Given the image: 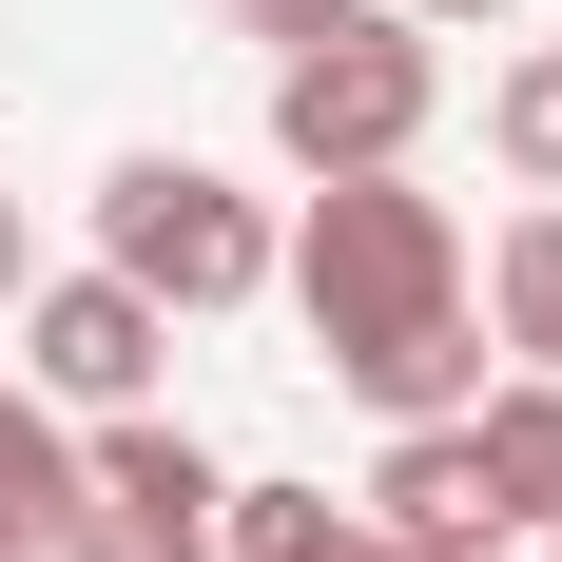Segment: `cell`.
<instances>
[{
    "instance_id": "obj_1",
    "label": "cell",
    "mask_w": 562,
    "mask_h": 562,
    "mask_svg": "<svg viewBox=\"0 0 562 562\" xmlns=\"http://www.w3.org/2000/svg\"><path fill=\"white\" fill-rule=\"evenodd\" d=\"M272 272H291V311H311V349L349 369V349L465 311V233H447V194H407V175H311V233H272Z\"/></svg>"
},
{
    "instance_id": "obj_2",
    "label": "cell",
    "mask_w": 562,
    "mask_h": 562,
    "mask_svg": "<svg viewBox=\"0 0 562 562\" xmlns=\"http://www.w3.org/2000/svg\"><path fill=\"white\" fill-rule=\"evenodd\" d=\"M427 116H447V40L389 20V0H349L330 40L272 58V156H291V175H407Z\"/></svg>"
},
{
    "instance_id": "obj_3",
    "label": "cell",
    "mask_w": 562,
    "mask_h": 562,
    "mask_svg": "<svg viewBox=\"0 0 562 562\" xmlns=\"http://www.w3.org/2000/svg\"><path fill=\"white\" fill-rule=\"evenodd\" d=\"M98 272L156 291V311H252V291H272V214H252L214 156H116L98 175Z\"/></svg>"
},
{
    "instance_id": "obj_4",
    "label": "cell",
    "mask_w": 562,
    "mask_h": 562,
    "mask_svg": "<svg viewBox=\"0 0 562 562\" xmlns=\"http://www.w3.org/2000/svg\"><path fill=\"white\" fill-rule=\"evenodd\" d=\"M156 349H175V311L116 291V272H40L20 291V389L78 407V427H98V407H156Z\"/></svg>"
},
{
    "instance_id": "obj_5",
    "label": "cell",
    "mask_w": 562,
    "mask_h": 562,
    "mask_svg": "<svg viewBox=\"0 0 562 562\" xmlns=\"http://www.w3.org/2000/svg\"><path fill=\"white\" fill-rule=\"evenodd\" d=\"M369 543H407V562H485L505 543V505H485V447L465 427H389V465H369Z\"/></svg>"
},
{
    "instance_id": "obj_6",
    "label": "cell",
    "mask_w": 562,
    "mask_h": 562,
    "mask_svg": "<svg viewBox=\"0 0 562 562\" xmlns=\"http://www.w3.org/2000/svg\"><path fill=\"white\" fill-rule=\"evenodd\" d=\"M214 485H233V465L194 447V427H156V407H98V447H78V505L175 524V543H214Z\"/></svg>"
},
{
    "instance_id": "obj_7",
    "label": "cell",
    "mask_w": 562,
    "mask_h": 562,
    "mask_svg": "<svg viewBox=\"0 0 562 562\" xmlns=\"http://www.w3.org/2000/svg\"><path fill=\"white\" fill-rule=\"evenodd\" d=\"M349 407H369V427H465V407H485V330H465V311H427V330L349 349Z\"/></svg>"
},
{
    "instance_id": "obj_8",
    "label": "cell",
    "mask_w": 562,
    "mask_h": 562,
    "mask_svg": "<svg viewBox=\"0 0 562 562\" xmlns=\"http://www.w3.org/2000/svg\"><path fill=\"white\" fill-rule=\"evenodd\" d=\"M465 447H485V505L505 524H562V369H505L465 407Z\"/></svg>"
},
{
    "instance_id": "obj_9",
    "label": "cell",
    "mask_w": 562,
    "mask_h": 562,
    "mask_svg": "<svg viewBox=\"0 0 562 562\" xmlns=\"http://www.w3.org/2000/svg\"><path fill=\"white\" fill-rule=\"evenodd\" d=\"M58 524H78V427L40 389H0V562H40Z\"/></svg>"
},
{
    "instance_id": "obj_10",
    "label": "cell",
    "mask_w": 562,
    "mask_h": 562,
    "mask_svg": "<svg viewBox=\"0 0 562 562\" xmlns=\"http://www.w3.org/2000/svg\"><path fill=\"white\" fill-rule=\"evenodd\" d=\"M485 330H505L524 369H562V194L505 214V252H485Z\"/></svg>"
},
{
    "instance_id": "obj_11",
    "label": "cell",
    "mask_w": 562,
    "mask_h": 562,
    "mask_svg": "<svg viewBox=\"0 0 562 562\" xmlns=\"http://www.w3.org/2000/svg\"><path fill=\"white\" fill-rule=\"evenodd\" d=\"M214 543L233 562H349V505L330 485H214Z\"/></svg>"
},
{
    "instance_id": "obj_12",
    "label": "cell",
    "mask_w": 562,
    "mask_h": 562,
    "mask_svg": "<svg viewBox=\"0 0 562 562\" xmlns=\"http://www.w3.org/2000/svg\"><path fill=\"white\" fill-rule=\"evenodd\" d=\"M485 156H505L524 194H562V40H543V58H505V78H485Z\"/></svg>"
},
{
    "instance_id": "obj_13",
    "label": "cell",
    "mask_w": 562,
    "mask_h": 562,
    "mask_svg": "<svg viewBox=\"0 0 562 562\" xmlns=\"http://www.w3.org/2000/svg\"><path fill=\"white\" fill-rule=\"evenodd\" d=\"M40 562H214V543H175V524H116V505H78Z\"/></svg>"
},
{
    "instance_id": "obj_14",
    "label": "cell",
    "mask_w": 562,
    "mask_h": 562,
    "mask_svg": "<svg viewBox=\"0 0 562 562\" xmlns=\"http://www.w3.org/2000/svg\"><path fill=\"white\" fill-rule=\"evenodd\" d=\"M214 20H233V40H252V58H291V40H330L349 0H214Z\"/></svg>"
},
{
    "instance_id": "obj_15",
    "label": "cell",
    "mask_w": 562,
    "mask_h": 562,
    "mask_svg": "<svg viewBox=\"0 0 562 562\" xmlns=\"http://www.w3.org/2000/svg\"><path fill=\"white\" fill-rule=\"evenodd\" d=\"M389 20H427V40H447V20H505V0H389Z\"/></svg>"
},
{
    "instance_id": "obj_16",
    "label": "cell",
    "mask_w": 562,
    "mask_h": 562,
    "mask_svg": "<svg viewBox=\"0 0 562 562\" xmlns=\"http://www.w3.org/2000/svg\"><path fill=\"white\" fill-rule=\"evenodd\" d=\"M0 311H20V194H0Z\"/></svg>"
},
{
    "instance_id": "obj_17",
    "label": "cell",
    "mask_w": 562,
    "mask_h": 562,
    "mask_svg": "<svg viewBox=\"0 0 562 562\" xmlns=\"http://www.w3.org/2000/svg\"><path fill=\"white\" fill-rule=\"evenodd\" d=\"M543 543H562V524H543Z\"/></svg>"
}]
</instances>
